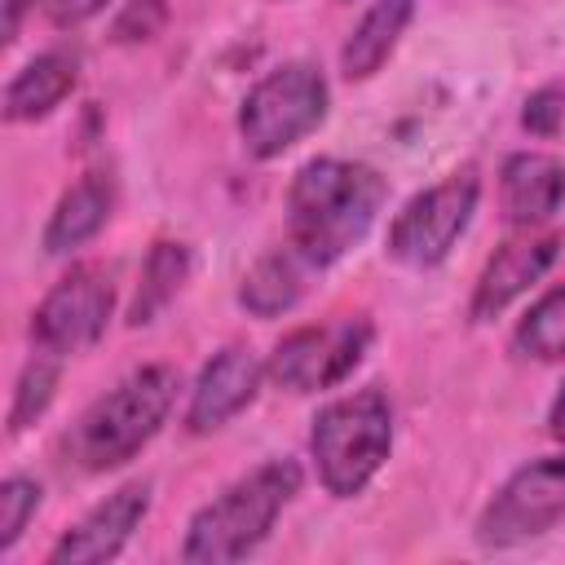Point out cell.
<instances>
[{
	"mask_svg": "<svg viewBox=\"0 0 565 565\" xmlns=\"http://www.w3.org/2000/svg\"><path fill=\"white\" fill-rule=\"evenodd\" d=\"M384 199L388 181L371 163L309 159L287 190V243L313 269H327L366 238Z\"/></svg>",
	"mask_w": 565,
	"mask_h": 565,
	"instance_id": "1",
	"label": "cell"
},
{
	"mask_svg": "<svg viewBox=\"0 0 565 565\" xmlns=\"http://www.w3.org/2000/svg\"><path fill=\"white\" fill-rule=\"evenodd\" d=\"M300 490V463L296 459H269L225 486L212 503H203L181 543V561L190 565H230L243 561L278 521V512Z\"/></svg>",
	"mask_w": 565,
	"mask_h": 565,
	"instance_id": "2",
	"label": "cell"
},
{
	"mask_svg": "<svg viewBox=\"0 0 565 565\" xmlns=\"http://www.w3.org/2000/svg\"><path fill=\"white\" fill-rule=\"evenodd\" d=\"M177 402V371L163 362H150L132 375H124L110 393H102L66 433V455L84 472H106L128 463L168 419Z\"/></svg>",
	"mask_w": 565,
	"mask_h": 565,
	"instance_id": "3",
	"label": "cell"
},
{
	"mask_svg": "<svg viewBox=\"0 0 565 565\" xmlns=\"http://www.w3.org/2000/svg\"><path fill=\"white\" fill-rule=\"evenodd\" d=\"M309 450L318 463V481L335 499H353L380 472L393 450V406L380 388H358L349 397L327 402L313 415Z\"/></svg>",
	"mask_w": 565,
	"mask_h": 565,
	"instance_id": "4",
	"label": "cell"
},
{
	"mask_svg": "<svg viewBox=\"0 0 565 565\" xmlns=\"http://www.w3.org/2000/svg\"><path fill=\"white\" fill-rule=\"evenodd\" d=\"M327 79L313 62H282L260 75L238 106V137L252 159H278L327 119Z\"/></svg>",
	"mask_w": 565,
	"mask_h": 565,
	"instance_id": "5",
	"label": "cell"
},
{
	"mask_svg": "<svg viewBox=\"0 0 565 565\" xmlns=\"http://www.w3.org/2000/svg\"><path fill=\"white\" fill-rule=\"evenodd\" d=\"M477 199H481V181H477V168H459L450 172L446 181L419 190L388 225V243L384 252L406 265V269H433L450 256L455 238L468 230L472 212H477Z\"/></svg>",
	"mask_w": 565,
	"mask_h": 565,
	"instance_id": "6",
	"label": "cell"
},
{
	"mask_svg": "<svg viewBox=\"0 0 565 565\" xmlns=\"http://www.w3.org/2000/svg\"><path fill=\"white\" fill-rule=\"evenodd\" d=\"M565 521V450L521 463L477 516L481 547H516Z\"/></svg>",
	"mask_w": 565,
	"mask_h": 565,
	"instance_id": "7",
	"label": "cell"
},
{
	"mask_svg": "<svg viewBox=\"0 0 565 565\" xmlns=\"http://www.w3.org/2000/svg\"><path fill=\"white\" fill-rule=\"evenodd\" d=\"M371 344V322L362 313L322 322V327H300L291 335H282L269 353V380L287 393H318V388H335L353 375V366L362 362Z\"/></svg>",
	"mask_w": 565,
	"mask_h": 565,
	"instance_id": "8",
	"label": "cell"
},
{
	"mask_svg": "<svg viewBox=\"0 0 565 565\" xmlns=\"http://www.w3.org/2000/svg\"><path fill=\"white\" fill-rule=\"evenodd\" d=\"M115 313V282L102 265H71L31 313V340L44 353H79L102 340Z\"/></svg>",
	"mask_w": 565,
	"mask_h": 565,
	"instance_id": "9",
	"label": "cell"
},
{
	"mask_svg": "<svg viewBox=\"0 0 565 565\" xmlns=\"http://www.w3.org/2000/svg\"><path fill=\"white\" fill-rule=\"evenodd\" d=\"M150 512V481H128L115 494H106L79 525H71L49 561L53 565H97V561H115L124 552V543L132 539V530L141 525V516Z\"/></svg>",
	"mask_w": 565,
	"mask_h": 565,
	"instance_id": "10",
	"label": "cell"
},
{
	"mask_svg": "<svg viewBox=\"0 0 565 565\" xmlns=\"http://www.w3.org/2000/svg\"><path fill=\"white\" fill-rule=\"evenodd\" d=\"M556 252H561V238H556V234H525V238L503 243V247L486 260L477 287H472L468 318H472V322L499 318L521 291H530V287L552 269Z\"/></svg>",
	"mask_w": 565,
	"mask_h": 565,
	"instance_id": "11",
	"label": "cell"
},
{
	"mask_svg": "<svg viewBox=\"0 0 565 565\" xmlns=\"http://www.w3.org/2000/svg\"><path fill=\"white\" fill-rule=\"evenodd\" d=\"M260 388V362L252 349L243 344H225L221 353H212V362L199 371L194 388H190V406H185V428L190 433H212L225 419H234L243 406H252Z\"/></svg>",
	"mask_w": 565,
	"mask_h": 565,
	"instance_id": "12",
	"label": "cell"
},
{
	"mask_svg": "<svg viewBox=\"0 0 565 565\" xmlns=\"http://www.w3.org/2000/svg\"><path fill=\"white\" fill-rule=\"evenodd\" d=\"M499 203L508 225L516 230H534L552 221L565 203V163L543 150L508 154L499 168Z\"/></svg>",
	"mask_w": 565,
	"mask_h": 565,
	"instance_id": "13",
	"label": "cell"
},
{
	"mask_svg": "<svg viewBox=\"0 0 565 565\" xmlns=\"http://www.w3.org/2000/svg\"><path fill=\"white\" fill-rule=\"evenodd\" d=\"M110 207H115V185H110V177H106V172H84V177L57 199V207L49 212L44 252H49V256H62V252L84 247V243L110 221Z\"/></svg>",
	"mask_w": 565,
	"mask_h": 565,
	"instance_id": "14",
	"label": "cell"
},
{
	"mask_svg": "<svg viewBox=\"0 0 565 565\" xmlns=\"http://www.w3.org/2000/svg\"><path fill=\"white\" fill-rule=\"evenodd\" d=\"M79 79V62L62 49H49L40 57H31L4 88V119L9 124H26V119H44L53 106L66 102V93Z\"/></svg>",
	"mask_w": 565,
	"mask_h": 565,
	"instance_id": "15",
	"label": "cell"
},
{
	"mask_svg": "<svg viewBox=\"0 0 565 565\" xmlns=\"http://www.w3.org/2000/svg\"><path fill=\"white\" fill-rule=\"evenodd\" d=\"M313 265L287 243V247H274L265 252L247 274H243V287H238V305L252 313V318H278L287 309H296V300L305 296V274Z\"/></svg>",
	"mask_w": 565,
	"mask_h": 565,
	"instance_id": "16",
	"label": "cell"
},
{
	"mask_svg": "<svg viewBox=\"0 0 565 565\" xmlns=\"http://www.w3.org/2000/svg\"><path fill=\"white\" fill-rule=\"evenodd\" d=\"M411 13H415V0H371V9L358 18V26L340 49V71L349 79H371L397 49Z\"/></svg>",
	"mask_w": 565,
	"mask_h": 565,
	"instance_id": "17",
	"label": "cell"
},
{
	"mask_svg": "<svg viewBox=\"0 0 565 565\" xmlns=\"http://www.w3.org/2000/svg\"><path fill=\"white\" fill-rule=\"evenodd\" d=\"M185 274H190V247H185V243H172V238H159V243L150 247V256H146L141 287H137V296H132L128 322H132V327L150 322V318L181 291Z\"/></svg>",
	"mask_w": 565,
	"mask_h": 565,
	"instance_id": "18",
	"label": "cell"
},
{
	"mask_svg": "<svg viewBox=\"0 0 565 565\" xmlns=\"http://www.w3.org/2000/svg\"><path fill=\"white\" fill-rule=\"evenodd\" d=\"M512 349L534 362H565V287H552L530 305L512 331Z\"/></svg>",
	"mask_w": 565,
	"mask_h": 565,
	"instance_id": "19",
	"label": "cell"
},
{
	"mask_svg": "<svg viewBox=\"0 0 565 565\" xmlns=\"http://www.w3.org/2000/svg\"><path fill=\"white\" fill-rule=\"evenodd\" d=\"M57 388V362L53 358H31L18 388H13V406H9V433H22L26 424H35L44 415V406L53 402Z\"/></svg>",
	"mask_w": 565,
	"mask_h": 565,
	"instance_id": "20",
	"label": "cell"
},
{
	"mask_svg": "<svg viewBox=\"0 0 565 565\" xmlns=\"http://www.w3.org/2000/svg\"><path fill=\"white\" fill-rule=\"evenodd\" d=\"M35 508H40V481L35 477H4V486H0V552H9L22 539Z\"/></svg>",
	"mask_w": 565,
	"mask_h": 565,
	"instance_id": "21",
	"label": "cell"
},
{
	"mask_svg": "<svg viewBox=\"0 0 565 565\" xmlns=\"http://www.w3.org/2000/svg\"><path fill=\"white\" fill-rule=\"evenodd\" d=\"M163 18H168V4H163V0H124V9H119V18H115L110 35H115L119 44H128V40H150V35H159Z\"/></svg>",
	"mask_w": 565,
	"mask_h": 565,
	"instance_id": "22",
	"label": "cell"
},
{
	"mask_svg": "<svg viewBox=\"0 0 565 565\" xmlns=\"http://www.w3.org/2000/svg\"><path fill=\"white\" fill-rule=\"evenodd\" d=\"M521 124L534 132V137H556L561 124H565V93L556 84H543L525 97V110H521Z\"/></svg>",
	"mask_w": 565,
	"mask_h": 565,
	"instance_id": "23",
	"label": "cell"
},
{
	"mask_svg": "<svg viewBox=\"0 0 565 565\" xmlns=\"http://www.w3.org/2000/svg\"><path fill=\"white\" fill-rule=\"evenodd\" d=\"M44 9H49V18H53L57 26H79V22H88L93 13H102L106 0H44Z\"/></svg>",
	"mask_w": 565,
	"mask_h": 565,
	"instance_id": "24",
	"label": "cell"
},
{
	"mask_svg": "<svg viewBox=\"0 0 565 565\" xmlns=\"http://www.w3.org/2000/svg\"><path fill=\"white\" fill-rule=\"evenodd\" d=\"M22 13H26V0H4V44H13V40H18Z\"/></svg>",
	"mask_w": 565,
	"mask_h": 565,
	"instance_id": "25",
	"label": "cell"
},
{
	"mask_svg": "<svg viewBox=\"0 0 565 565\" xmlns=\"http://www.w3.org/2000/svg\"><path fill=\"white\" fill-rule=\"evenodd\" d=\"M547 433H552L556 441H565V384H561V393H556V402H552V411H547Z\"/></svg>",
	"mask_w": 565,
	"mask_h": 565,
	"instance_id": "26",
	"label": "cell"
}]
</instances>
